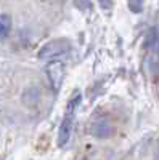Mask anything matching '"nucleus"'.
Returning a JSON list of instances; mask_svg holds the SVG:
<instances>
[{
	"label": "nucleus",
	"mask_w": 159,
	"mask_h": 160,
	"mask_svg": "<svg viewBox=\"0 0 159 160\" xmlns=\"http://www.w3.org/2000/svg\"><path fill=\"white\" fill-rule=\"evenodd\" d=\"M71 48V43L64 38H60V40H51V42L45 43L40 51H39V58L44 59V61H55L58 59L60 56L66 55Z\"/></svg>",
	"instance_id": "1"
},
{
	"label": "nucleus",
	"mask_w": 159,
	"mask_h": 160,
	"mask_svg": "<svg viewBox=\"0 0 159 160\" xmlns=\"http://www.w3.org/2000/svg\"><path fill=\"white\" fill-rule=\"evenodd\" d=\"M64 64L63 61H50L48 66H47V75H48V80L53 87V90L58 91L61 88V83H63V78H64Z\"/></svg>",
	"instance_id": "2"
},
{
	"label": "nucleus",
	"mask_w": 159,
	"mask_h": 160,
	"mask_svg": "<svg viewBox=\"0 0 159 160\" xmlns=\"http://www.w3.org/2000/svg\"><path fill=\"white\" fill-rule=\"evenodd\" d=\"M90 133L93 135L95 138H100V139H106L109 138L113 133H114V128H113V123L109 118L106 117H100L97 118L93 123L90 127Z\"/></svg>",
	"instance_id": "3"
},
{
	"label": "nucleus",
	"mask_w": 159,
	"mask_h": 160,
	"mask_svg": "<svg viewBox=\"0 0 159 160\" xmlns=\"http://www.w3.org/2000/svg\"><path fill=\"white\" fill-rule=\"evenodd\" d=\"M72 118H74V112H68L66 111L64 114V118L60 125V130H58V146H66V142L69 141L71 138V131H72Z\"/></svg>",
	"instance_id": "4"
},
{
	"label": "nucleus",
	"mask_w": 159,
	"mask_h": 160,
	"mask_svg": "<svg viewBox=\"0 0 159 160\" xmlns=\"http://www.w3.org/2000/svg\"><path fill=\"white\" fill-rule=\"evenodd\" d=\"M23 101L26 104H31V106L37 104L39 101H40V90H39L37 87H29L23 93Z\"/></svg>",
	"instance_id": "5"
},
{
	"label": "nucleus",
	"mask_w": 159,
	"mask_h": 160,
	"mask_svg": "<svg viewBox=\"0 0 159 160\" xmlns=\"http://www.w3.org/2000/svg\"><path fill=\"white\" fill-rule=\"evenodd\" d=\"M11 31V18L8 15H0V38H3Z\"/></svg>",
	"instance_id": "6"
},
{
	"label": "nucleus",
	"mask_w": 159,
	"mask_h": 160,
	"mask_svg": "<svg viewBox=\"0 0 159 160\" xmlns=\"http://www.w3.org/2000/svg\"><path fill=\"white\" fill-rule=\"evenodd\" d=\"M98 3L101 5L103 10H109L111 5H113V0H98Z\"/></svg>",
	"instance_id": "7"
},
{
	"label": "nucleus",
	"mask_w": 159,
	"mask_h": 160,
	"mask_svg": "<svg viewBox=\"0 0 159 160\" xmlns=\"http://www.w3.org/2000/svg\"><path fill=\"white\" fill-rule=\"evenodd\" d=\"M156 155H157V160H159V142H157V149H156Z\"/></svg>",
	"instance_id": "8"
}]
</instances>
